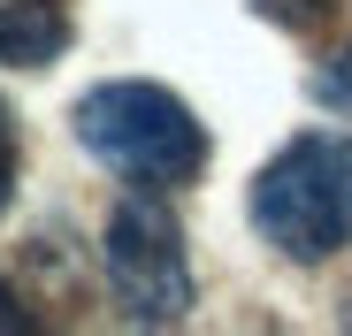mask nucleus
I'll use <instances>...</instances> for the list:
<instances>
[{
  "label": "nucleus",
  "mask_w": 352,
  "mask_h": 336,
  "mask_svg": "<svg viewBox=\"0 0 352 336\" xmlns=\"http://www.w3.org/2000/svg\"><path fill=\"white\" fill-rule=\"evenodd\" d=\"M77 145L146 191H176L207 168V130L168 84H92L77 99Z\"/></svg>",
  "instance_id": "nucleus-1"
},
{
  "label": "nucleus",
  "mask_w": 352,
  "mask_h": 336,
  "mask_svg": "<svg viewBox=\"0 0 352 336\" xmlns=\"http://www.w3.org/2000/svg\"><path fill=\"white\" fill-rule=\"evenodd\" d=\"M16 168H23V138H16V115H8V99H0V206L16 199Z\"/></svg>",
  "instance_id": "nucleus-6"
},
{
  "label": "nucleus",
  "mask_w": 352,
  "mask_h": 336,
  "mask_svg": "<svg viewBox=\"0 0 352 336\" xmlns=\"http://www.w3.org/2000/svg\"><path fill=\"white\" fill-rule=\"evenodd\" d=\"M31 328H38V313H31L8 283H0V336H31Z\"/></svg>",
  "instance_id": "nucleus-7"
},
{
  "label": "nucleus",
  "mask_w": 352,
  "mask_h": 336,
  "mask_svg": "<svg viewBox=\"0 0 352 336\" xmlns=\"http://www.w3.org/2000/svg\"><path fill=\"white\" fill-rule=\"evenodd\" d=\"M100 267H107V291L138 328H168L192 313V260H184V230L161 199H123L107 214V237H100Z\"/></svg>",
  "instance_id": "nucleus-3"
},
{
  "label": "nucleus",
  "mask_w": 352,
  "mask_h": 336,
  "mask_svg": "<svg viewBox=\"0 0 352 336\" xmlns=\"http://www.w3.org/2000/svg\"><path fill=\"white\" fill-rule=\"evenodd\" d=\"M69 46V0H0V69H46Z\"/></svg>",
  "instance_id": "nucleus-4"
},
{
  "label": "nucleus",
  "mask_w": 352,
  "mask_h": 336,
  "mask_svg": "<svg viewBox=\"0 0 352 336\" xmlns=\"http://www.w3.org/2000/svg\"><path fill=\"white\" fill-rule=\"evenodd\" d=\"M253 230L283 260H329L352 245V138L307 130L253 176Z\"/></svg>",
  "instance_id": "nucleus-2"
},
{
  "label": "nucleus",
  "mask_w": 352,
  "mask_h": 336,
  "mask_svg": "<svg viewBox=\"0 0 352 336\" xmlns=\"http://www.w3.org/2000/svg\"><path fill=\"white\" fill-rule=\"evenodd\" d=\"M314 99H322V107H337V115H352V46H337L329 62L314 69Z\"/></svg>",
  "instance_id": "nucleus-5"
}]
</instances>
